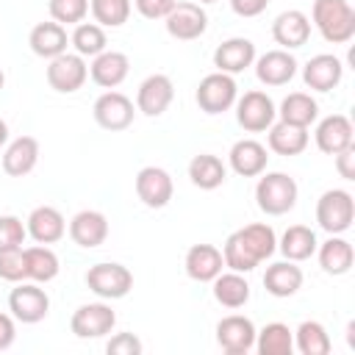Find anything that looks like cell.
<instances>
[{
  "label": "cell",
  "mask_w": 355,
  "mask_h": 355,
  "mask_svg": "<svg viewBox=\"0 0 355 355\" xmlns=\"http://www.w3.org/2000/svg\"><path fill=\"white\" fill-rule=\"evenodd\" d=\"M275 250H277L275 230L263 222H252L227 236V241L222 247V258H225L227 269L244 275V272H252L261 261H266Z\"/></svg>",
  "instance_id": "obj_1"
},
{
  "label": "cell",
  "mask_w": 355,
  "mask_h": 355,
  "mask_svg": "<svg viewBox=\"0 0 355 355\" xmlns=\"http://www.w3.org/2000/svg\"><path fill=\"white\" fill-rule=\"evenodd\" d=\"M311 19L330 44H344L355 36V8L349 0H313Z\"/></svg>",
  "instance_id": "obj_2"
},
{
  "label": "cell",
  "mask_w": 355,
  "mask_h": 355,
  "mask_svg": "<svg viewBox=\"0 0 355 355\" xmlns=\"http://www.w3.org/2000/svg\"><path fill=\"white\" fill-rule=\"evenodd\" d=\"M258 208L269 216H283L297 205V183L286 172H266L255 186Z\"/></svg>",
  "instance_id": "obj_3"
},
{
  "label": "cell",
  "mask_w": 355,
  "mask_h": 355,
  "mask_svg": "<svg viewBox=\"0 0 355 355\" xmlns=\"http://www.w3.org/2000/svg\"><path fill=\"white\" fill-rule=\"evenodd\" d=\"M355 219V200L347 189H327L316 200V222L324 233L341 236L344 230L352 227Z\"/></svg>",
  "instance_id": "obj_4"
},
{
  "label": "cell",
  "mask_w": 355,
  "mask_h": 355,
  "mask_svg": "<svg viewBox=\"0 0 355 355\" xmlns=\"http://www.w3.org/2000/svg\"><path fill=\"white\" fill-rule=\"evenodd\" d=\"M86 286L89 291H94L100 300H122L130 288H133V275L128 266L114 263V261H103L89 266L86 272Z\"/></svg>",
  "instance_id": "obj_5"
},
{
  "label": "cell",
  "mask_w": 355,
  "mask_h": 355,
  "mask_svg": "<svg viewBox=\"0 0 355 355\" xmlns=\"http://www.w3.org/2000/svg\"><path fill=\"white\" fill-rule=\"evenodd\" d=\"M236 97H239V86L233 80V75L227 72H211L200 80L197 86V105L205 111V114H222L227 111L230 105H236Z\"/></svg>",
  "instance_id": "obj_6"
},
{
  "label": "cell",
  "mask_w": 355,
  "mask_h": 355,
  "mask_svg": "<svg viewBox=\"0 0 355 355\" xmlns=\"http://www.w3.org/2000/svg\"><path fill=\"white\" fill-rule=\"evenodd\" d=\"M275 116H277V108L266 92L252 89V92H244L241 97H236V119L244 130H250V133L269 130Z\"/></svg>",
  "instance_id": "obj_7"
},
{
  "label": "cell",
  "mask_w": 355,
  "mask_h": 355,
  "mask_svg": "<svg viewBox=\"0 0 355 355\" xmlns=\"http://www.w3.org/2000/svg\"><path fill=\"white\" fill-rule=\"evenodd\" d=\"M8 311L22 324H36L50 313V297L36 283H22L8 294Z\"/></svg>",
  "instance_id": "obj_8"
},
{
  "label": "cell",
  "mask_w": 355,
  "mask_h": 355,
  "mask_svg": "<svg viewBox=\"0 0 355 355\" xmlns=\"http://www.w3.org/2000/svg\"><path fill=\"white\" fill-rule=\"evenodd\" d=\"M86 78H89V67L78 53H61L47 64V83L61 94L78 92L86 83Z\"/></svg>",
  "instance_id": "obj_9"
},
{
  "label": "cell",
  "mask_w": 355,
  "mask_h": 355,
  "mask_svg": "<svg viewBox=\"0 0 355 355\" xmlns=\"http://www.w3.org/2000/svg\"><path fill=\"white\" fill-rule=\"evenodd\" d=\"M114 324H116V313L105 302H86L69 319V330L78 338H100V336H108L114 330Z\"/></svg>",
  "instance_id": "obj_10"
},
{
  "label": "cell",
  "mask_w": 355,
  "mask_h": 355,
  "mask_svg": "<svg viewBox=\"0 0 355 355\" xmlns=\"http://www.w3.org/2000/svg\"><path fill=\"white\" fill-rule=\"evenodd\" d=\"M166 22V33L172 39H180V42H191V39H200L208 28V14L200 8V3H175L172 11L164 17Z\"/></svg>",
  "instance_id": "obj_11"
},
{
  "label": "cell",
  "mask_w": 355,
  "mask_h": 355,
  "mask_svg": "<svg viewBox=\"0 0 355 355\" xmlns=\"http://www.w3.org/2000/svg\"><path fill=\"white\" fill-rule=\"evenodd\" d=\"M92 114H94V122L100 128H105V130H125V128H130L136 108H133L130 97H125L122 92L108 89L105 94H100L94 100Z\"/></svg>",
  "instance_id": "obj_12"
},
{
  "label": "cell",
  "mask_w": 355,
  "mask_h": 355,
  "mask_svg": "<svg viewBox=\"0 0 355 355\" xmlns=\"http://www.w3.org/2000/svg\"><path fill=\"white\" fill-rule=\"evenodd\" d=\"M255 324L241 313H230L216 324V344L227 355H244L255 347Z\"/></svg>",
  "instance_id": "obj_13"
},
{
  "label": "cell",
  "mask_w": 355,
  "mask_h": 355,
  "mask_svg": "<svg viewBox=\"0 0 355 355\" xmlns=\"http://www.w3.org/2000/svg\"><path fill=\"white\" fill-rule=\"evenodd\" d=\"M172 97H175V86H172L169 75L155 72L141 80V86L136 92V111H141L144 116H161L169 108Z\"/></svg>",
  "instance_id": "obj_14"
},
{
  "label": "cell",
  "mask_w": 355,
  "mask_h": 355,
  "mask_svg": "<svg viewBox=\"0 0 355 355\" xmlns=\"http://www.w3.org/2000/svg\"><path fill=\"white\" fill-rule=\"evenodd\" d=\"M172 178L166 169L161 166H144L136 175V197L147 205V208H164L172 200Z\"/></svg>",
  "instance_id": "obj_15"
},
{
  "label": "cell",
  "mask_w": 355,
  "mask_h": 355,
  "mask_svg": "<svg viewBox=\"0 0 355 355\" xmlns=\"http://www.w3.org/2000/svg\"><path fill=\"white\" fill-rule=\"evenodd\" d=\"M341 78H344V64L333 53H319L308 58V64L302 67V80L313 92H330L341 83Z\"/></svg>",
  "instance_id": "obj_16"
},
{
  "label": "cell",
  "mask_w": 355,
  "mask_h": 355,
  "mask_svg": "<svg viewBox=\"0 0 355 355\" xmlns=\"http://www.w3.org/2000/svg\"><path fill=\"white\" fill-rule=\"evenodd\" d=\"M272 36L283 50H297L311 39V19L300 8H288L275 17L272 22Z\"/></svg>",
  "instance_id": "obj_17"
},
{
  "label": "cell",
  "mask_w": 355,
  "mask_h": 355,
  "mask_svg": "<svg viewBox=\"0 0 355 355\" xmlns=\"http://www.w3.org/2000/svg\"><path fill=\"white\" fill-rule=\"evenodd\" d=\"M352 133H355V130H352L349 116H344V114H330V116H324V119L316 125L313 139H316V147H319L322 153L336 155V153L352 147Z\"/></svg>",
  "instance_id": "obj_18"
},
{
  "label": "cell",
  "mask_w": 355,
  "mask_h": 355,
  "mask_svg": "<svg viewBox=\"0 0 355 355\" xmlns=\"http://www.w3.org/2000/svg\"><path fill=\"white\" fill-rule=\"evenodd\" d=\"M25 227H28V236H31L36 244H55V241H61L64 233H67V219H64V214H61L58 208H53V205H39V208L31 211Z\"/></svg>",
  "instance_id": "obj_19"
},
{
  "label": "cell",
  "mask_w": 355,
  "mask_h": 355,
  "mask_svg": "<svg viewBox=\"0 0 355 355\" xmlns=\"http://www.w3.org/2000/svg\"><path fill=\"white\" fill-rule=\"evenodd\" d=\"M69 239L83 247V250H94L108 239V219L100 211H78L69 219Z\"/></svg>",
  "instance_id": "obj_20"
},
{
  "label": "cell",
  "mask_w": 355,
  "mask_h": 355,
  "mask_svg": "<svg viewBox=\"0 0 355 355\" xmlns=\"http://www.w3.org/2000/svg\"><path fill=\"white\" fill-rule=\"evenodd\" d=\"M255 61V44L244 36H233L227 42H222L216 50H214V67L216 72H227V75H236V72H244L247 67H252Z\"/></svg>",
  "instance_id": "obj_21"
},
{
  "label": "cell",
  "mask_w": 355,
  "mask_h": 355,
  "mask_svg": "<svg viewBox=\"0 0 355 355\" xmlns=\"http://www.w3.org/2000/svg\"><path fill=\"white\" fill-rule=\"evenodd\" d=\"M255 64V75H258V80L261 83H266V86H286L294 75H297V58L288 53V50H269V53H263L258 61H252Z\"/></svg>",
  "instance_id": "obj_22"
},
{
  "label": "cell",
  "mask_w": 355,
  "mask_h": 355,
  "mask_svg": "<svg viewBox=\"0 0 355 355\" xmlns=\"http://www.w3.org/2000/svg\"><path fill=\"white\" fill-rule=\"evenodd\" d=\"M183 266H186V275L191 280L211 283L225 269V258H222V250L214 244H194V247H189Z\"/></svg>",
  "instance_id": "obj_23"
},
{
  "label": "cell",
  "mask_w": 355,
  "mask_h": 355,
  "mask_svg": "<svg viewBox=\"0 0 355 355\" xmlns=\"http://www.w3.org/2000/svg\"><path fill=\"white\" fill-rule=\"evenodd\" d=\"M130 72V58L119 50H103L100 55H94V61L89 64V75L97 86L103 89H116Z\"/></svg>",
  "instance_id": "obj_24"
},
{
  "label": "cell",
  "mask_w": 355,
  "mask_h": 355,
  "mask_svg": "<svg viewBox=\"0 0 355 355\" xmlns=\"http://www.w3.org/2000/svg\"><path fill=\"white\" fill-rule=\"evenodd\" d=\"M227 161H230V169H233L236 175H241V178H258V175H263L269 155H266V147H263L261 141H255V139H241V141H236V144L230 147Z\"/></svg>",
  "instance_id": "obj_25"
},
{
  "label": "cell",
  "mask_w": 355,
  "mask_h": 355,
  "mask_svg": "<svg viewBox=\"0 0 355 355\" xmlns=\"http://www.w3.org/2000/svg\"><path fill=\"white\" fill-rule=\"evenodd\" d=\"M36 164H39V141L33 136H17L3 150V172L11 178H22L33 172Z\"/></svg>",
  "instance_id": "obj_26"
},
{
  "label": "cell",
  "mask_w": 355,
  "mask_h": 355,
  "mask_svg": "<svg viewBox=\"0 0 355 355\" xmlns=\"http://www.w3.org/2000/svg\"><path fill=\"white\" fill-rule=\"evenodd\" d=\"M67 31H64V25H58L55 19L53 22H39V25H33V31H31V36H28V44H31V50L39 55V58H55V55H61V53H67Z\"/></svg>",
  "instance_id": "obj_27"
},
{
  "label": "cell",
  "mask_w": 355,
  "mask_h": 355,
  "mask_svg": "<svg viewBox=\"0 0 355 355\" xmlns=\"http://www.w3.org/2000/svg\"><path fill=\"white\" fill-rule=\"evenodd\" d=\"M263 286L272 297H294L302 286V269L294 261H277V263L266 266Z\"/></svg>",
  "instance_id": "obj_28"
},
{
  "label": "cell",
  "mask_w": 355,
  "mask_h": 355,
  "mask_svg": "<svg viewBox=\"0 0 355 355\" xmlns=\"http://www.w3.org/2000/svg\"><path fill=\"white\" fill-rule=\"evenodd\" d=\"M308 128L288 125V122H272L269 125V150L277 155H300L308 147Z\"/></svg>",
  "instance_id": "obj_29"
},
{
  "label": "cell",
  "mask_w": 355,
  "mask_h": 355,
  "mask_svg": "<svg viewBox=\"0 0 355 355\" xmlns=\"http://www.w3.org/2000/svg\"><path fill=\"white\" fill-rule=\"evenodd\" d=\"M189 178H191V183H194L197 189L214 191V189H219V186L225 183L227 169H225L222 158H216V155H211V153H200V155H194V158L189 161Z\"/></svg>",
  "instance_id": "obj_30"
},
{
  "label": "cell",
  "mask_w": 355,
  "mask_h": 355,
  "mask_svg": "<svg viewBox=\"0 0 355 355\" xmlns=\"http://www.w3.org/2000/svg\"><path fill=\"white\" fill-rule=\"evenodd\" d=\"M319 266L327 272V275H347L352 269V261H355V252H352V244L341 236H330L327 241H322L319 247Z\"/></svg>",
  "instance_id": "obj_31"
},
{
  "label": "cell",
  "mask_w": 355,
  "mask_h": 355,
  "mask_svg": "<svg viewBox=\"0 0 355 355\" xmlns=\"http://www.w3.org/2000/svg\"><path fill=\"white\" fill-rule=\"evenodd\" d=\"M214 300L219 302V305H225V308H241V305H247V300H250V283L244 280V275L241 272H219L214 280Z\"/></svg>",
  "instance_id": "obj_32"
},
{
  "label": "cell",
  "mask_w": 355,
  "mask_h": 355,
  "mask_svg": "<svg viewBox=\"0 0 355 355\" xmlns=\"http://www.w3.org/2000/svg\"><path fill=\"white\" fill-rule=\"evenodd\" d=\"M277 114H280V119L288 122V125L311 128V125L316 122V116H319V105H316V100H313L311 94H305V92H291V94L283 97Z\"/></svg>",
  "instance_id": "obj_33"
},
{
  "label": "cell",
  "mask_w": 355,
  "mask_h": 355,
  "mask_svg": "<svg viewBox=\"0 0 355 355\" xmlns=\"http://www.w3.org/2000/svg\"><path fill=\"white\" fill-rule=\"evenodd\" d=\"M280 252L286 255V261H308L313 252H316V247H319V241H316V233L311 230V227H305V225H291L283 236H280Z\"/></svg>",
  "instance_id": "obj_34"
},
{
  "label": "cell",
  "mask_w": 355,
  "mask_h": 355,
  "mask_svg": "<svg viewBox=\"0 0 355 355\" xmlns=\"http://www.w3.org/2000/svg\"><path fill=\"white\" fill-rule=\"evenodd\" d=\"M22 252H25V275H28V280H33V283H50L58 275V269H61L58 255L47 244L28 247Z\"/></svg>",
  "instance_id": "obj_35"
},
{
  "label": "cell",
  "mask_w": 355,
  "mask_h": 355,
  "mask_svg": "<svg viewBox=\"0 0 355 355\" xmlns=\"http://www.w3.org/2000/svg\"><path fill=\"white\" fill-rule=\"evenodd\" d=\"M255 349L261 355H291L294 333L283 322H269L263 330L255 333Z\"/></svg>",
  "instance_id": "obj_36"
},
{
  "label": "cell",
  "mask_w": 355,
  "mask_h": 355,
  "mask_svg": "<svg viewBox=\"0 0 355 355\" xmlns=\"http://www.w3.org/2000/svg\"><path fill=\"white\" fill-rule=\"evenodd\" d=\"M69 44L75 47L78 55L94 58V55H100L105 50L108 39H105L103 25H97V22H78L75 31H72V36H69Z\"/></svg>",
  "instance_id": "obj_37"
},
{
  "label": "cell",
  "mask_w": 355,
  "mask_h": 355,
  "mask_svg": "<svg viewBox=\"0 0 355 355\" xmlns=\"http://www.w3.org/2000/svg\"><path fill=\"white\" fill-rule=\"evenodd\" d=\"M294 347L302 355H327L330 352V336H327L324 324L308 319L294 330Z\"/></svg>",
  "instance_id": "obj_38"
},
{
  "label": "cell",
  "mask_w": 355,
  "mask_h": 355,
  "mask_svg": "<svg viewBox=\"0 0 355 355\" xmlns=\"http://www.w3.org/2000/svg\"><path fill=\"white\" fill-rule=\"evenodd\" d=\"M92 17L103 28H119L130 17V0H89Z\"/></svg>",
  "instance_id": "obj_39"
},
{
  "label": "cell",
  "mask_w": 355,
  "mask_h": 355,
  "mask_svg": "<svg viewBox=\"0 0 355 355\" xmlns=\"http://www.w3.org/2000/svg\"><path fill=\"white\" fill-rule=\"evenodd\" d=\"M47 11L58 25H78L89 14V0H47Z\"/></svg>",
  "instance_id": "obj_40"
},
{
  "label": "cell",
  "mask_w": 355,
  "mask_h": 355,
  "mask_svg": "<svg viewBox=\"0 0 355 355\" xmlns=\"http://www.w3.org/2000/svg\"><path fill=\"white\" fill-rule=\"evenodd\" d=\"M0 280H8V283L28 280V275H25V252H22V247L0 250Z\"/></svg>",
  "instance_id": "obj_41"
},
{
  "label": "cell",
  "mask_w": 355,
  "mask_h": 355,
  "mask_svg": "<svg viewBox=\"0 0 355 355\" xmlns=\"http://www.w3.org/2000/svg\"><path fill=\"white\" fill-rule=\"evenodd\" d=\"M25 236H28V227L22 225V219H19V216H11V214L0 216V250L22 247Z\"/></svg>",
  "instance_id": "obj_42"
},
{
  "label": "cell",
  "mask_w": 355,
  "mask_h": 355,
  "mask_svg": "<svg viewBox=\"0 0 355 355\" xmlns=\"http://www.w3.org/2000/svg\"><path fill=\"white\" fill-rule=\"evenodd\" d=\"M108 355H139L141 352V341L133 333H116L108 344H105Z\"/></svg>",
  "instance_id": "obj_43"
},
{
  "label": "cell",
  "mask_w": 355,
  "mask_h": 355,
  "mask_svg": "<svg viewBox=\"0 0 355 355\" xmlns=\"http://www.w3.org/2000/svg\"><path fill=\"white\" fill-rule=\"evenodd\" d=\"M175 3L178 0H133V6L139 8V14L147 17V19H164L172 11Z\"/></svg>",
  "instance_id": "obj_44"
},
{
  "label": "cell",
  "mask_w": 355,
  "mask_h": 355,
  "mask_svg": "<svg viewBox=\"0 0 355 355\" xmlns=\"http://www.w3.org/2000/svg\"><path fill=\"white\" fill-rule=\"evenodd\" d=\"M336 169L344 180H355V147L336 153Z\"/></svg>",
  "instance_id": "obj_45"
},
{
  "label": "cell",
  "mask_w": 355,
  "mask_h": 355,
  "mask_svg": "<svg viewBox=\"0 0 355 355\" xmlns=\"http://www.w3.org/2000/svg\"><path fill=\"white\" fill-rule=\"evenodd\" d=\"M269 0H230V8L239 17H258L261 11H266Z\"/></svg>",
  "instance_id": "obj_46"
},
{
  "label": "cell",
  "mask_w": 355,
  "mask_h": 355,
  "mask_svg": "<svg viewBox=\"0 0 355 355\" xmlns=\"http://www.w3.org/2000/svg\"><path fill=\"white\" fill-rule=\"evenodd\" d=\"M17 338V324H14V316L8 313H0V352L8 349Z\"/></svg>",
  "instance_id": "obj_47"
},
{
  "label": "cell",
  "mask_w": 355,
  "mask_h": 355,
  "mask_svg": "<svg viewBox=\"0 0 355 355\" xmlns=\"http://www.w3.org/2000/svg\"><path fill=\"white\" fill-rule=\"evenodd\" d=\"M8 141V125L0 119V150H3V144Z\"/></svg>",
  "instance_id": "obj_48"
},
{
  "label": "cell",
  "mask_w": 355,
  "mask_h": 355,
  "mask_svg": "<svg viewBox=\"0 0 355 355\" xmlns=\"http://www.w3.org/2000/svg\"><path fill=\"white\" fill-rule=\"evenodd\" d=\"M3 83H6V75H3V69H0V89H3Z\"/></svg>",
  "instance_id": "obj_49"
},
{
  "label": "cell",
  "mask_w": 355,
  "mask_h": 355,
  "mask_svg": "<svg viewBox=\"0 0 355 355\" xmlns=\"http://www.w3.org/2000/svg\"><path fill=\"white\" fill-rule=\"evenodd\" d=\"M200 3H216V0H200Z\"/></svg>",
  "instance_id": "obj_50"
}]
</instances>
